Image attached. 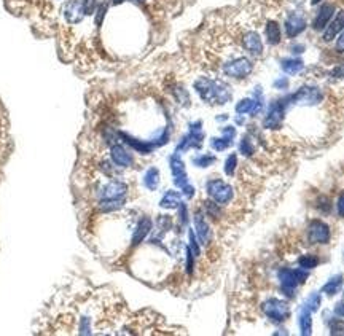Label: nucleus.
I'll list each match as a JSON object with an SVG mask.
<instances>
[{"label":"nucleus","mask_w":344,"mask_h":336,"mask_svg":"<svg viewBox=\"0 0 344 336\" xmlns=\"http://www.w3.org/2000/svg\"><path fill=\"white\" fill-rule=\"evenodd\" d=\"M242 46L245 51H249L252 56H261L263 54V42L255 30H247L242 35Z\"/></svg>","instance_id":"nucleus-10"},{"label":"nucleus","mask_w":344,"mask_h":336,"mask_svg":"<svg viewBox=\"0 0 344 336\" xmlns=\"http://www.w3.org/2000/svg\"><path fill=\"white\" fill-rule=\"evenodd\" d=\"M206 214L212 218H217L220 215V209H218V204L215 201H207L206 202Z\"/></svg>","instance_id":"nucleus-36"},{"label":"nucleus","mask_w":344,"mask_h":336,"mask_svg":"<svg viewBox=\"0 0 344 336\" xmlns=\"http://www.w3.org/2000/svg\"><path fill=\"white\" fill-rule=\"evenodd\" d=\"M319 2H321V0H313V3L316 5V3H319Z\"/></svg>","instance_id":"nucleus-50"},{"label":"nucleus","mask_w":344,"mask_h":336,"mask_svg":"<svg viewBox=\"0 0 344 336\" xmlns=\"http://www.w3.org/2000/svg\"><path fill=\"white\" fill-rule=\"evenodd\" d=\"M206 190H207V194L210 196V199L215 201L217 204H222V206H225V204L231 201L233 194H234L233 186L226 183L222 178H210L206 183Z\"/></svg>","instance_id":"nucleus-2"},{"label":"nucleus","mask_w":344,"mask_h":336,"mask_svg":"<svg viewBox=\"0 0 344 336\" xmlns=\"http://www.w3.org/2000/svg\"><path fill=\"white\" fill-rule=\"evenodd\" d=\"M308 239L311 244H327L330 241V228L322 220H311L308 226Z\"/></svg>","instance_id":"nucleus-7"},{"label":"nucleus","mask_w":344,"mask_h":336,"mask_svg":"<svg viewBox=\"0 0 344 336\" xmlns=\"http://www.w3.org/2000/svg\"><path fill=\"white\" fill-rule=\"evenodd\" d=\"M284 29H285L287 37L293 38V37L300 35L301 32L306 29V21H305V18H303L301 14L293 13V14H290L289 18L285 19V22H284Z\"/></svg>","instance_id":"nucleus-12"},{"label":"nucleus","mask_w":344,"mask_h":336,"mask_svg":"<svg viewBox=\"0 0 344 336\" xmlns=\"http://www.w3.org/2000/svg\"><path fill=\"white\" fill-rule=\"evenodd\" d=\"M180 204H182V194H180L178 191H174V190H169L165 193V196L161 198V202L160 206L163 209H175L178 207Z\"/></svg>","instance_id":"nucleus-20"},{"label":"nucleus","mask_w":344,"mask_h":336,"mask_svg":"<svg viewBox=\"0 0 344 336\" xmlns=\"http://www.w3.org/2000/svg\"><path fill=\"white\" fill-rule=\"evenodd\" d=\"M311 314H313V311L309 308H303L301 309V314H300V330L301 335H311L313 333V319H311Z\"/></svg>","instance_id":"nucleus-22"},{"label":"nucleus","mask_w":344,"mask_h":336,"mask_svg":"<svg viewBox=\"0 0 344 336\" xmlns=\"http://www.w3.org/2000/svg\"><path fill=\"white\" fill-rule=\"evenodd\" d=\"M322 101V93L317 88H301L298 93L292 94L290 97L281 101L284 104V107H287L289 104H305V105H314Z\"/></svg>","instance_id":"nucleus-4"},{"label":"nucleus","mask_w":344,"mask_h":336,"mask_svg":"<svg viewBox=\"0 0 344 336\" xmlns=\"http://www.w3.org/2000/svg\"><path fill=\"white\" fill-rule=\"evenodd\" d=\"M333 73L337 77H340V78H344V65H341V67H338V69H335Z\"/></svg>","instance_id":"nucleus-47"},{"label":"nucleus","mask_w":344,"mask_h":336,"mask_svg":"<svg viewBox=\"0 0 344 336\" xmlns=\"http://www.w3.org/2000/svg\"><path fill=\"white\" fill-rule=\"evenodd\" d=\"M338 214L341 217H344V193L340 196V199H338Z\"/></svg>","instance_id":"nucleus-45"},{"label":"nucleus","mask_w":344,"mask_h":336,"mask_svg":"<svg viewBox=\"0 0 344 336\" xmlns=\"http://www.w3.org/2000/svg\"><path fill=\"white\" fill-rule=\"evenodd\" d=\"M128 193V185L121 180H110L105 185L99 186L97 190V198L102 199H121Z\"/></svg>","instance_id":"nucleus-6"},{"label":"nucleus","mask_w":344,"mask_h":336,"mask_svg":"<svg viewBox=\"0 0 344 336\" xmlns=\"http://www.w3.org/2000/svg\"><path fill=\"white\" fill-rule=\"evenodd\" d=\"M333 11H335V6H333L332 3H325V5H322L321 10L317 11L314 21H313V27H314L316 30H322V29H325L327 26H329L330 19H332Z\"/></svg>","instance_id":"nucleus-16"},{"label":"nucleus","mask_w":344,"mask_h":336,"mask_svg":"<svg viewBox=\"0 0 344 336\" xmlns=\"http://www.w3.org/2000/svg\"><path fill=\"white\" fill-rule=\"evenodd\" d=\"M105 11H107V3H101L99 6H97V18H96L97 26H101V22H102L104 16H105Z\"/></svg>","instance_id":"nucleus-40"},{"label":"nucleus","mask_w":344,"mask_h":336,"mask_svg":"<svg viewBox=\"0 0 344 336\" xmlns=\"http://www.w3.org/2000/svg\"><path fill=\"white\" fill-rule=\"evenodd\" d=\"M178 209H180V214H178V217H180V218H178V220H180V225L185 226V225L188 223V209H186V206H185L183 202L180 204Z\"/></svg>","instance_id":"nucleus-39"},{"label":"nucleus","mask_w":344,"mask_h":336,"mask_svg":"<svg viewBox=\"0 0 344 336\" xmlns=\"http://www.w3.org/2000/svg\"><path fill=\"white\" fill-rule=\"evenodd\" d=\"M335 313H337V316H340V317H344V301L338 303L337 308H335Z\"/></svg>","instance_id":"nucleus-46"},{"label":"nucleus","mask_w":344,"mask_h":336,"mask_svg":"<svg viewBox=\"0 0 344 336\" xmlns=\"http://www.w3.org/2000/svg\"><path fill=\"white\" fill-rule=\"evenodd\" d=\"M152 228H153L152 220L149 217H144L141 222L137 223V228H136L134 236H133V245L141 244L145 239V237L149 236V233L152 231Z\"/></svg>","instance_id":"nucleus-19"},{"label":"nucleus","mask_w":344,"mask_h":336,"mask_svg":"<svg viewBox=\"0 0 344 336\" xmlns=\"http://www.w3.org/2000/svg\"><path fill=\"white\" fill-rule=\"evenodd\" d=\"M293 53H303V45L293 46Z\"/></svg>","instance_id":"nucleus-48"},{"label":"nucleus","mask_w":344,"mask_h":336,"mask_svg":"<svg viewBox=\"0 0 344 336\" xmlns=\"http://www.w3.org/2000/svg\"><path fill=\"white\" fill-rule=\"evenodd\" d=\"M215 161H217V158L214 157V155L204 153V155H198V157L193 158V165L198 166V168H209V166L214 165Z\"/></svg>","instance_id":"nucleus-27"},{"label":"nucleus","mask_w":344,"mask_h":336,"mask_svg":"<svg viewBox=\"0 0 344 336\" xmlns=\"http://www.w3.org/2000/svg\"><path fill=\"white\" fill-rule=\"evenodd\" d=\"M144 183L149 190H157L160 185V170L157 168H150L144 175Z\"/></svg>","instance_id":"nucleus-24"},{"label":"nucleus","mask_w":344,"mask_h":336,"mask_svg":"<svg viewBox=\"0 0 344 336\" xmlns=\"http://www.w3.org/2000/svg\"><path fill=\"white\" fill-rule=\"evenodd\" d=\"M330 330L333 335H344V322L341 321H333L330 324Z\"/></svg>","instance_id":"nucleus-38"},{"label":"nucleus","mask_w":344,"mask_h":336,"mask_svg":"<svg viewBox=\"0 0 344 336\" xmlns=\"http://www.w3.org/2000/svg\"><path fill=\"white\" fill-rule=\"evenodd\" d=\"M169 165H171V170H172V175H174V183L178 188H183L188 183V177H186V170H185V165L182 158L178 157V155H172L169 158Z\"/></svg>","instance_id":"nucleus-9"},{"label":"nucleus","mask_w":344,"mask_h":336,"mask_svg":"<svg viewBox=\"0 0 344 336\" xmlns=\"http://www.w3.org/2000/svg\"><path fill=\"white\" fill-rule=\"evenodd\" d=\"M298 265L303 269H313L319 265V258L316 255H309V253L308 255H301L298 258Z\"/></svg>","instance_id":"nucleus-29"},{"label":"nucleus","mask_w":344,"mask_h":336,"mask_svg":"<svg viewBox=\"0 0 344 336\" xmlns=\"http://www.w3.org/2000/svg\"><path fill=\"white\" fill-rule=\"evenodd\" d=\"M279 281H281V287L284 293L287 297H293V292L297 289V285L300 284L297 281V277H295V271L289 268H284L279 271Z\"/></svg>","instance_id":"nucleus-14"},{"label":"nucleus","mask_w":344,"mask_h":336,"mask_svg":"<svg viewBox=\"0 0 344 336\" xmlns=\"http://www.w3.org/2000/svg\"><path fill=\"white\" fill-rule=\"evenodd\" d=\"M344 29V11H340L337 14V18H335L329 26L325 27V32H324V40L325 42H330V40H333L335 37H337L340 32H343Z\"/></svg>","instance_id":"nucleus-18"},{"label":"nucleus","mask_w":344,"mask_h":336,"mask_svg":"<svg viewBox=\"0 0 344 336\" xmlns=\"http://www.w3.org/2000/svg\"><path fill=\"white\" fill-rule=\"evenodd\" d=\"M263 311H265V314L276 324H281V322L287 321V317L290 316L289 305L284 303L282 300H277V298L268 300L263 305Z\"/></svg>","instance_id":"nucleus-5"},{"label":"nucleus","mask_w":344,"mask_h":336,"mask_svg":"<svg viewBox=\"0 0 344 336\" xmlns=\"http://www.w3.org/2000/svg\"><path fill=\"white\" fill-rule=\"evenodd\" d=\"M125 206V201L121 199H102L99 202V210L102 212H113V210H118Z\"/></svg>","instance_id":"nucleus-26"},{"label":"nucleus","mask_w":344,"mask_h":336,"mask_svg":"<svg viewBox=\"0 0 344 336\" xmlns=\"http://www.w3.org/2000/svg\"><path fill=\"white\" fill-rule=\"evenodd\" d=\"M110 158L113 161V165L118 168H129V166H133V163H134L133 155L120 144H113L110 147Z\"/></svg>","instance_id":"nucleus-8"},{"label":"nucleus","mask_w":344,"mask_h":336,"mask_svg":"<svg viewBox=\"0 0 344 336\" xmlns=\"http://www.w3.org/2000/svg\"><path fill=\"white\" fill-rule=\"evenodd\" d=\"M341 285H343V276L338 274V276H335L332 277V279L327 282L324 287H322V293H327V295H335L340 289H341Z\"/></svg>","instance_id":"nucleus-25"},{"label":"nucleus","mask_w":344,"mask_h":336,"mask_svg":"<svg viewBox=\"0 0 344 336\" xmlns=\"http://www.w3.org/2000/svg\"><path fill=\"white\" fill-rule=\"evenodd\" d=\"M222 134H223L225 139H228V141L233 142V139H234V136H236V129H234L233 126H226V128L222 129Z\"/></svg>","instance_id":"nucleus-41"},{"label":"nucleus","mask_w":344,"mask_h":336,"mask_svg":"<svg viewBox=\"0 0 344 336\" xmlns=\"http://www.w3.org/2000/svg\"><path fill=\"white\" fill-rule=\"evenodd\" d=\"M239 150L242 155H245V157H252V155L255 153V147H253L249 137H242V141L239 144Z\"/></svg>","instance_id":"nucleus-30"},{"label":"nucleus","mask_w":344,"mask_h":336,"mask_svg":"<svg viewBox=\"0 0 344 336\" xmlns=\"http://www.w3.org/2000/svg\"><path fill=\"white\" fill-rule=\"evenodd\" d=\"M121 2H125V0H113V3H115V5H120Z\"/></svg>","instance_id":"nucleus-49"},{"label":"nucleus","mask_w":344,"mask_h":336,"mask_svg":"<svg viewBox=\"0 0 344 336\" xmlns=\"http://www.w3.org/2000/svg\"><path fill=\"white\" fill-rule=\"evenodd\" d=\"M210 145H212V149H214L215 152H223V150H226L229 145H231V141H228V139H225V137H220V139H212V142H210Z\"/></svg>","instance_id":"nucleus-31"},{"label":"nucleus","mask_w":344,"mask_h":336,"mask_svg":"<svg viewBox=\"0 0 344 336\" xmlns=\"http://www.w3.org/2000/svg\"><path fill=\"white\" fill-rule=\"evenodd\" d=\"M281 27L279 24H277L276 21H269L266 24V38H268V43L269 45H277L281 42Z\"/></svg>","instance_id":"nucleus-23"},{"label":"nucleus","mask_w":344,"mask_h":336,"mask_svg":"<svg viewBox=\"0 0 344 336\" xmlns=\"http://www.w3.org/2000/svg\"><path fill=\"white\" fill-rule=\"evenodd\" d=\"M281 67L285 73H289V75H297L303 70L305 67V64H303L301 59H295V57H285V59L281 61Z\"/></svg>","instance_id":"nucleus-21"},{"label":"nucleus","mask_w":344,"mask_h":336,"mask_svg":"<svg viewBox=\"0 0 344 336\" xmlns=\"http://www.w3.org/2000/svg\"><path fill=\"white\" fill-rule=\"evenodd\" d=\"M64 18L69 24H78L85 18L83 6H81V0H70L64 8Z\"/></svg>","instance_id":"nucleus-13"},{"label":"nucleus","mask_w":344,"mask_h":336,"mask_svg":"<svg viewBox=\"0 0 344 336\" xmlns=\"http://www.w3.org/2000/svg\"><path fill=\"white\" fill-rule=\"evenodd\" d=\"M118 136L123 139V142L128 144V145L131 147V149L136 150V152H139V153L147 155V153H150V152L155 149V145H153L152 142H149V141H139V139H136V137H133V136H129V134H126V133H118Z\"/></svg>","instance_id":"nucleus-17"},{"label":"nucleus","mask_w":344,"mask_h":336,"mask_svg":"<svg viewBox=\"0 0 344 336\" xmlns=\"http://www.w3.org/2000/svg\"><path fill=\"white\" fill-rule=\"evenodd\" d=\"M253 107H255V101L250 99V97H245V99L239 101L236 105V112L237 115H245V113H252Z\"/></svg>","instance_id":"nucleus-28"},{"label":"nucleus","mask_w":344,"mask_h":336,"mask_svg":"<svg viewBox=\"0 0 344 336\" xmlns=\"http://www.w3.org/2000/svg\"><path fill=\"white\" fill-rule=\"evenodd\" d=\"M284 110L285 107L282 105V102H273L271 104V107H269L268 110V115H266V118L263 121V125L265 128H271V129H277V128H281V123H282V118H284Z\"/></svg>","instance_id":"nucleus-11"},{"label":"nucleus","mask_w":344,"mask_h":336,"mask_svg":"<svg viewBox=\"0 0 344 336\" xmlns=\"http://www.w3.org/2000/svg\"><path fill=\"white\" fill-rule=\"evenodd\" d=\"M134 2H144V0H134Z\"/></svg>","instance_id":"nucleus-51"},{"label":"nucleus","mask_w":344,"mask_h":336,"mask_svg":"<svg viewBox=\"0 0 344 336\" xmlns=\"http://www.w3.org/2000/svg\"><path fill=\"white\" fill-rule=\"evenodd\" d=\"M337 50L340 53H344V29L341 32V35L338 37V42H337Z\"/></svg>","instance_id":"nucleus-43"},{"label":"nucleus","mask_w":344,"mask_h":336,"mask_svg":"<svg viewBox=\"0 0 344 336\" xmlns=\"http://www.w3.org/2000/svg\"><path fill=\"white\" fill-rule=\"evenodd\" d=\"M81 6H83L85 16L93 14L97 10V6H99V0H81Z\"/></svg>","instance_id":"nucleus-33"},{"label":"nucleus","mask_w":344,"mask_h":336,"mask_svg":"<svg viewBox=\"0 0 344 336\" xmlns=\"http://www.w3.org/2000/svg\"><path fill=\"white\" fill-rule=\"evenodd\" d=\"M321 303H322L321 295H319V293H314V295H311V297L308 298V301H306V308H309V309L314 313V311H317L319 306H321Z\"/></svg>","instance_id":"nucleus-34"},{"label":"nucleus","mask_w":344,"mask_h":336,"mask_svg":"<svg viewBox=\"0 0 344 336\" xmlns=\"http://www.w3.org/2000/svg\"><path fill=\"white\" fill-rule=\"evenodd\" d=\"M236 166H237V157H236V153H231L225 161V174L233 175L236 170Z\"/></svg>","instance_id":"nucleus-32"},{"label":"nucleus","mask_w":344,"mask_h":336,"mask_svg":"<svg viewBox=\"0 0 344 336\" xmlns=\"http://www.w3.org/2000/svg\"><path fill=\"white\" fill-rule=\"evenodd\" d=\"M194 89L199 97L207 104L223 105L231 99V89L222 80H212L207 77H201L194 81Z\"/></svg>","instance_id":"nucleus-1"},{"label":"nucleus","mask_w":344,"mask_h":336,"mask_svg":"<svg viewBox=\"0 0 344 336\" xmlns=\"http://www.w3.org/2000/svg\"><path fill=\"white\" fill-rule=\"evenodd\" d=\"M222 70L226 77H231V78H245L249 77L252 70H253V64L250 59H247V57H234V59L231 61H226L223 65H222Z\"/></svg>","instance_id":"nucleus-3"},{"label":"nucleus","mask_w":344,"mask_h":336,"mask_svg":"<svg viewBox=\"0 0 344 336\" xmlns=\"http://www.w3.org/2000/svg\"><path fill=\"white\" fill-rule=\"evenodd\" d=\"M182 191H183V194L186 196V198H193V194H194V188L191 186V185H185L183 188H182Z\"/></svg>","instance_id":"nucleus-42"},{"label":"nucleus","mask_w":344,"mask_h":336,"mask_svg":"<svg viewBox=\"0 0 344 336\" xmlns=\"http://www.w3.org/2000/svg\"><path fill=\"white\" fill-rule=\"evenodd\" d=\"M274 86H276L277 89H285L287 86H289V80H287V78H279V80H277L276 83H274Z\"/></svg>","instance_id":"nucleus-44"},{"label":"nucleus","mask_w":344,"mask_h":336,"mask_svg":"<svg viewBox=\"0 0 344 336\" xmlns=\"http://www.w3.org/2000/svg\"><path fill=\"white\" fill-rule=\"evenodd\" d=\"M188 239H190V245H188V247L191 249V252H193L194 257H198L199 253H201V249H199L198 241H196V234L193 233V229H191V231H188Z\"/></svg>","instance_id":"nucleus-35"},{"label":"nucleus","mask_w":344,"mask_h":336,"mask_svg":"<svg viewBox=\"0 0 344 336\" xmlns=\"http://www.w3.org/2000/svg\"><path fill=\"white\" fill-rule=\"evenodd\" d=\"M194 228H196V236H198L199 242L202 245H207L210 241V229H209L206 218H204V214L199 210L194 214Z\"/></svg>","instance_id":"nucleus-15"},{"label":"nucleus","mask_w":344,"mask_h":336,"mask_svg":"<svg viewBox=\"0 0 344 336\" xmlns=\"http://www.w3.org/2000/svg\"><path fill=\"white\" fill-rule=\"evenodd\" d=\"M193 266H194V255L190 247H186V271L188 274L193 273Z\"/></svg>","instance_id":"nucleus-37"}]
</instances>
